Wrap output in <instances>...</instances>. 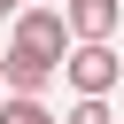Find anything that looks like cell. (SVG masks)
<instances>
[{"instance_id": "obj_1", "label": "cell", "mask_w": 124, "mask_h": 124, "mask_svg": "<svg viewBox=\"0 0 124 124\" xmlns=\"http://www.w3.org/2000/svg\"><path fill=\"white\" fill-rule=\"evenodd\" d=\"M54 70H62L78 93H116V78H124V62H116V46H108V39H78Z\"/></svg>"}, {"instance_id": "obj_2", "label": "cell", "mask_w": 124, "mask_h": 124, "mask_svg": "<svg viewBox=\"0 0 124 124\" xmlns=\"http://www.w3.org/2000/svg\"><path fill=\"white\" fill-rule=\"evenodd\" d=\"M8 46L39 54V62H62V54H70V23H62V8H16V39H8Z\"/></svg>"}, {"instance_id": "obj_3", "label": "cell", "mask_w": 124, "mask_h": 124, "mask_svg": "<svg viewBox=\"0 0 124 124\" xmlns=\"http://www.w3.org/2000/svg\"><path fill=\"white\" fill-rule=\"evenodd\" d=\"M62 23H70V39H116L124 8L116 0H62Z\"/></svg>"}, {"instance_id": "obj_4", "label": "cell", "mask_w": 124, "mask_h": 124, "mask_svg": "<svg viewBox=\"0 0 124 124\" xmlns=\"http://www.w3.org/2000/svg\"><path fill=\"white\" fill-rule=\"evenodd\" d=\"M46 85H54V62H39V54H23V46L0 54V93H46Z\"/></svg>"}, {"instance_id": "obj_5", "label": "cell", "mask_w": 124, "mask_h": 124, "mask_svg": "<svg viewBox=\"0 0 124 124\" xmlns=\"http://www.w3.org/2000/svg\"><path fill=\"white\" fill-rule=\"evenodd\" d=\"M0 124H62L39 93H0Z\"/></svg>"}, {"instance_id": "obj_6", "label": "cell", "mask_w": 124, "mask_h": 124, "mask_svg": "<svg viewBox=\"0 0 124 124\" xmlns=\"http://www.w3.org/2000/svg\"><path fill=\"white\" fill-rule=\"evenodd\" d=\"M62 124H116V116H108V93H78V108H70Z\"/></svg>"}, {"instance_id": "obj_7", "label": "cell", "mask_w": 124, "mask_h": 124, "mask_svg": "<svg viewBox=\"0 0 124 124\" xmlns=\"http://www.w3.org/2000/svg\"><path fill=\"white\" fill-rule=\"evenodd\" d=\"M16 8H23V0H0V16H16Z\"/></svg>"}]
</instances>
